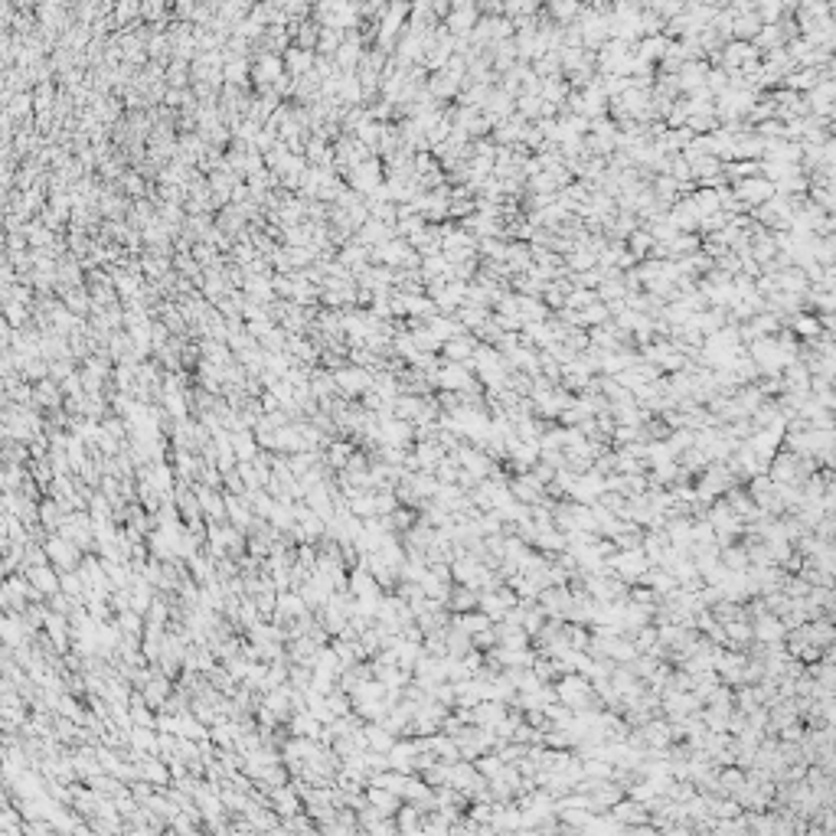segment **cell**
<instances>
[{"label": "cell", "mask_w": 836, "mask_h": 836, "mask_svg": "<svg viewBox=\"0 0 836 836\" xmlns=\"http://www.w3.org/2000/svg\"><path fill=\"white\" fill-rule=\"evenodd\" d=\"M647 565H650V562H647V555H644L640 546H634V549H614L608 555V569L614 572L621 581H627V585H634L637 575H640Z\"/></svg>", "instance_id": "obj_1"}, {"label": "cell", "mask_w": 836, "mask_h": 836, "mask_svg": "<svg viewBox=\"0 0 836 836\" xmlns=\"http://www.w3.org/2000/svg\"><path fill=\"white\" fill-rule=\"evenodd\" d=\"M732 196L741 203V209H751L774 196V183L764 180V177H748V180H739L732 187Z\"/></svg>", "instance_id": "obj_2"}, {"label": "cell", "mask_w": 836, "mask_h": 836, "mask_svg": "<svg viewBox=\"0 0 836 836\" xmlns=\"http://www.w3.org/2000/svg\"><path fill=\"white\" fill-rule=\"evenodd\" d=\"M784 634H788L784 621L778 614H771V611H761V614L751 618V640L755 644H774V640H784Z\"/></svg>", "instance_id": "obj_3"}, {"label": "cell", "mask_w": 836, "mask_h": 836, "mask_svg": "<svg viewBox=\"0 0 836 836\" xmlns=\"http://www.w3.org/2000/svg\"><path fill=\"white\" fill-rule=\"evenodd\" d=\"M477 337L474 333H457V337H451V340H445L441 343V350H438V356L441 360H447V363H464V360H471L474 356V350H477Z\"/></svg>", "instance_id": "obj_4"}, {"label": "cell", "mask_w": 836, "mask_h": 836, "mask_svg": "<svg viewBox=\"0 0 836 836\" xmlns=\"http://www.w3.org/2000/svg\"><path fill=\"white\" fill-rule=\"evenodd\" d=\"M510 706L500 703V699H480L477 706H471V725H484V729H494L500 719L506 715Z\"/></svg>", "instance_id": "obj_5"}, {"label": "cell", "mask_w": 836, "mask_h": 836, "mask_svg": "<svg viewBox=\"0 0 836 836\" xmlns=\"http://www.w3.org/2000/svg\"><path fill=\"white\" fill-rule=\"evenodd\" d=\"M477 608V588L471 585H451V595H447V611L451 614H464V611H474Z\"/></svg>", "instance_id": "obj_6"}, {"label": "cell", "mask_w": 836, "mask_h": 836, "mask_svg": "<svg viewBox=\"0 0 836 836\" xmlns=\"http://www.w3.org/2000/svg\"><path fill=\"white\" fill-rule=\"evenodd\" d=\"M366 800H370L372 807L379 810L382 817H396V810L402 807L399 794H392V790H386V788H370V790H366Z\"/></svg>", "instance_id": "obj_7"}, {"label": "cell", "mask_w": 836, "mask_h": 836, "mask_svg": "<svg viewBox=\"0 0 836 836\" xmlns=\"http://www.w3.org/2000/svg\"><path fill=\"white\" fill-rule=\"evenodd\" d=\"M471 764L477 768V774H480V778L490 781L494 774H500V768H504V758H500L497 751H484V755H477V758L471 761Z\"/></svg>", "instance_id": "obj_8"}, {"label": "cell", "mask_w": 836, "mask_h": 836, "mask_svg": "<svg viewBox=\"0 0 836 836\" xmlns=\"http://www.w3.org/2000/svg\"><path fill=\"white\" fill-rule=\"evenodd\" d=\"M494 644H497V631H494V624L484 627V631H477V634H471V647H477V650H490Z\"/></svg>", "instance_id": "obj_9"}, {"label": "cell", "mask_w": 836, "mask_h": 836, "mask_svg": "<svg viewBox=\"0 0 836 836\" xmlns=\"http://www.w3.org/2000/svg\"><path fill=\"white\" fill-rule=\"evenodd\" d=\"M330 709L333 713H346V696H330Z\"/></svg>", "instance_id": "obj_10"}, {"label": "cell", "mask_w": 836, "mask_h": 836, "mask_svg": "<svg viewBox=\"0 0 836 836\" xmlns=\"http://www.w3.org/2000/svg\"><path fill=\"white\" fill-rule=\"evenodd\" d=\"M346 454H350V447H346V445L333 447V461H337V464H343V461H346Z\"/></svg>", "instance_id": "obj_11"}]
</instances>
